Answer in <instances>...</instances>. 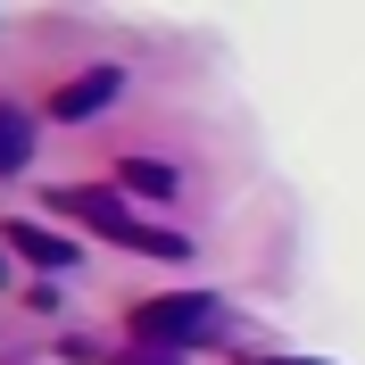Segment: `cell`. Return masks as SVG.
Returning <instances> with one entry per match:
<instances>
[{
	"mask_svg": "<svg viewBox=\"0 0 365 365\" xmlns=\"http://www.w3.org/2000/svg\"><path fill=\"white\" fill-rule=\"evenodd\" d=\"M116 83H125L116 67H91V75H75V83H58V91H50V116H58V125H83V116H100V108L116 100Z\"/></svg>",
	"mask_w": 365,
	"mask_h": 365,
	"instance_id": "cell-3",
	"label": "cell"
},
{
	"mask_svg": "<svg viewBox=\"0 0 365 365\" xmlns=\"http://www.w3.org/2000/svg\"><path fill=\"white\" fill-rule=\"evenodd\" d=\"M50 207H67V216H83L91 232H108L116 250H133V257H191V241H182L175 225H150V216H133V207L116 200V191H91V182H67V191H50Z\"/></svg>",
	"mask_w": 365,
	"mask_h": 365,
	"instance_id": "cell-2",
	"label": "cell"
},
{
	"mask_svg": "<svg viewBox=\"0 0 365 365\" xmlns=\"http://www.w3.org/2000/svg\"><path fill=\"white\" fill-rule=\"evenodd\" d=\"M125 332H133L141 349H166V357H182V349L216 341V332H232V307L216 291H166V299H141L133 316H125Z\"/></svg>",
	"mask_w": 365,
	"mask_h": 365,
	"instance_id": "cell-1",
	"label": "cell"
},
{
	"mask_svg": "<svg viewBox=\"0 0 365 365\" xmlns=\"http://www.w3.org/2000/svg\"><path fill=\"white\" fill-rule=\"evenodd\" d=\"M25 166H34V116L0 100V175H25Z\"/></svg>",
	"mask_w": 365,
	"mask_h": 365,
	"instance_id": "cell-4",
	"label": "cell"
},
{
	"mask_svg": "<svg viewBox=\"0 0 365 365\" xmlns=\"http://www.w3.org/2000/svg\"><path fill=\"white\" fill-rule=\"evenodd\" d=\"M9 250L34 257V266H75V241H58V232H42V225H25V216H9Z\"/></svg>",
	"mask_w": 365,
	"mask_h": 365,
	"instance_id": "cell-5",
	"label": "cell"
},
{
	"mask_svg": "<svg viewBox=\"0 0 365 365\" xmlns=\"http://www.w3.org/2000/svg\"><path fill=\"white\" fill-rule=\"evenodd\" d=\"M116 182L141 191V200H175V166L166 158H116Z\"/></svg>",
	"mask_w": 365,
	"mask_h": 365,
	"instance_id": "cell-6",
	"label": "cell"
},
{
	"mask_svg": "<svg viewBox=\"0 0 365 365\" xmlns=\"http://www.w3.org/2000/svg\"><path fill=\"white\" fill-rule=\"evenodd\" d=\"M0 282H9V257H0Z\"/></svg>",
	"mask_w": 365,
	"mask_h": 365,
	"instance_id": "cell-9",
	"label": "cell"
},
{
	"mask_svg": "<svg viewBox=\"0 0 365 365\" xmlns=\"http://www.w3.org/2000/svg\"><path fill=\"white\" fill-rule=\"evenodd\" d=\"M241 365H316V357H241Z\"/></svg>",
	"mask_w": 365,
	"mask_h": 365,
	"instance_id": "cell-8",
	"label": "cell"
},
{
	"mask_svg": "<svg viewBox=\"0 0 365 365\" xmlns=\"http://www.w3.org/2000/svg\"><path fill=\"white\" fill-rule=\"evenodd\" d=\"M108 365H182V357H166V349H125V357H108Z\"/></svg>",
	"mask_w": 365,
	"mask_h": 365,
	"instance_id": "cell-7",
	"label": "cell"
}]
</instances>
